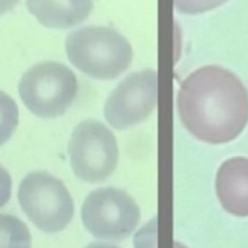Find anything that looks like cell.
Returning <instances> with one entry per match:
<instances>
[{"mask_svg":"<svg viewBox=\"0 0 248 248\" xmlns=\"http://www.w3.org/2000/svg\"><path fill=\"white\" fill-rule=\"evenodd\" d=\"M177 111L194 137L212 145L228 143L248 124V91L232 71L203 66L181 83Z\"/></svg>","mask_w":248,"mask_h":248,"instance_id":"6da1fadb","label":"cell"},{"mask_svg":"<svg viewBox=\"0 0 248 248\" xmlns=\"http://www.w3.org/2000/svg\"><path fill=\"white\" fill-rule=\"evenodd\" d=\"M65 46L70 62L81 73L98 80L119 77L133 60L129 42L111 27L78 29L67 35Z\"/></svg>","mask_w":248,"mask_h":248,"instance_id":"7a4b0ae2","label":"cell"},{"mask_svg":"<svg viewBox=\"0 0 248 248\" xmlns=\"http://www.w3.org/2000/svg\"><path fill=\"white\" fill-rule=\"evenodd\" d=\"M18 93L31 114L57 118L65 114L77 98L78 79L61 62H40L23 74Z\"/></svg>","mask_w":248,"mask_h":248,"instance_id":"3957f363","label":"cell"},{"mask_svg":"<svg viewBox=\"0 0 248 248\" xmlns=\"http://www.w3.org/2000/svg\"><path fill=\"white\" fill-rule=\"evenodd\" d=\"M18 202L29 220L43 232H62L73 220L74 201L69 190L44 170L25 176L18 187Z\"/></svg>","mask_w":248,"mask_h":248,"instance_id":"277c9868","label":"cell"},{"mask_svg":"<svg viewBox=\"0 0 248 248\" xmlns=\"http://www.w3.org/2000/svg\"><path fill=\"white\" fill-rule=\"evenodd\" d=\"M74 174L85 182H101L115 170L119 149L114 133L98 120H83L67 146Z\"/></svg>","mask_w":248,"mask_h":248,"instance_id":"5b68a950","label":"cell"},{"mask_svg":"<svg viewBox=\"0 0 248 248\" xmlns=\"http://www.w3.org/2000/svg\"><path fill=\"white\" fill-rule=\"evenodd\" d=\"M81 221L98 239L123 240L135 232L140 221V208L124 190L101 187L85 198Z\"/></svg>","mask_w":248,"mask_h":248,"instance_id":"8992f818","label":"cell"},{"mask_svg":"<svg viewBox=\"0 0 248 248\" xmlns=\"http://www.w3.org/2000/svg\"><path fill=\"white\" fill-rule=\"evenodd\" d=\"M158 102V74L142 70L128 75L105 102V119L115 129H127L141 123L154 111Z\"/></svg>","mask_w":248,"mask_h":248,"instance_id":"52a82bcc","label":"cell"},{"mask_svg":"<svg viewBox=\"0 0 248 248\" xmlns=\"http://www.w3.org/2000/svg\"><path fill=\"white\" fill-rule=\"evenodd\" d=\"M216 193L221 205L236 217H248V159L225 160L217 170Z\"/></svg>","mask_w":248,"mask_h":248,"instance_id":"ba28073f","label":"cell"},{"mask_svg":"<svg viewBox=\"0 0 248 248\" xmlns=\"http://www.w3.org/2000/svg\"><path fill=\"white\" fill-rule=\"evenodd\" d=\"M26 5L43 26L62 30L88 18L93 0H26Z\"/></svg>","mask_w":248,"mask_h":248,"instance_id":"9c48e42d","label":"cell"},{"mask_svg":"<svg viewBox=\"0 0 248 248\" xmlns=\"http://www.w3.org/2000/svg\"><path fill=\"white\" fill-rule=\"evenodd\" d=\"M0 248H31V234L18 217L0 213Z\"/></svg>","mask_w":248,"mask_h":248,"instance_id":"30bf717a","label":"cell"},{"mask_svg":"<svg viewBox=\"0 0 248 248\" xmlns=\"http://www.w3.org/2000/svg\"><path fill=\"white\" fill-rule=\"evenodd\" d=\"M18 125V108L16 101L0 91V146L15 133Z\"/></svg>","mask_w":248,"mask_h":248,"instance_id":"8fae6325","label":"cell"},{"mask_svg":"<svg viewBox=\"0 0 248 248\" xmlns=\"http://www.w3.org/2000/svg\"><path fill=\"white\" fill-rule=\"evenodd\" d=\"M226 1L228 0H173L174 8L186 15H198L212 11Z\"/></svg>","mask_w":248,"mask_h":248,"instance_id":"7c38bea8","label":"cell"},{"mask_svg":"<svg viewBox=\"0 0 248 248\" xmlns=\"http://www.w3.org/2000/svg\"><path fill=\"white\" fill-rule=\"evenodd\" d=\"M133 244L135 248H156V217L140 229Z\"/></svg>","mask_w":248,"mask_h":248,"instance_id":"4fadbf2b","label":"cell"},{"mask_svg":"<svg viewBox=\"0 0 248 248\" xmlns=\"http://www.w3.org/2000/svg\"><path fill=\"white\" fill-rule=\"evenodd\" d=\"M12 178L8 170L0 164V208L7 204L11 199Z\"/></svg>","mask_w":248,"mask_h":248,"instance_id":"5bb4252c","label":"cell"},{"mask_svg":"<svg viewBox=\"0 0 248 248\" xmlns=\"http://www.w3.org/2000/svg\"><path fill=\"white\" fill-rule=\"evenodd\" d=\"M19 0H0V16L11 12L18 4Z\"/></svg>","mask_w":248,"mask_h":248,"instance_id":"9a60e30c","label":"cell"},{"mask_svg":"<svg viewBox=\"0 0 248 248\" xmlns=\"http://www.w3.org/2000/svg\"><path fill=\"white\" fill-rule=\"evenodd\" d=\"M85 248H119L116 246H112V244L108 243H91L88 244Z\"/></svg>","mask_w":248,"mask_h":248,"instance_id":"2e32d148","label":"cell"},{"mask_svg":"<svg viewBox=\"0 0 248 248\" xmlns=\"http://www.w3.org/2000/svg\"><path fill=\"white\" fill-rule=\"evenodd\" d=\"M173 248H187V247H185V246L180 243V242H174V243H173Z\"/></svg>","mask_w":248,"mask_h":248,"instance_id":"e0dca14e","label":"cell"}]
</instances>
